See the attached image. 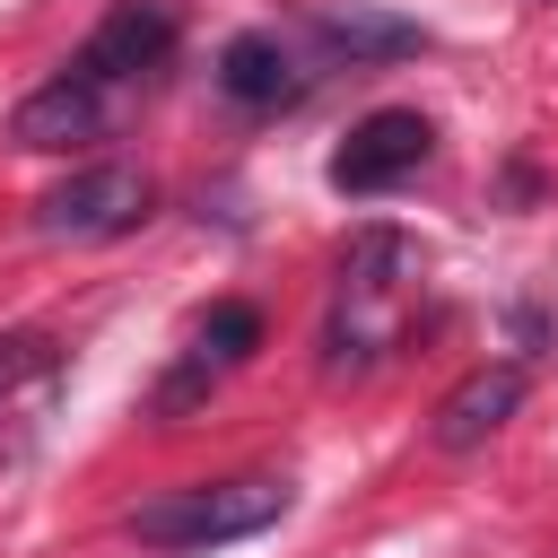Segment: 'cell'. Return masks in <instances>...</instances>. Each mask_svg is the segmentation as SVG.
Returning a JSON list of instances; mask_svg holds the SVG:
<instances>
[{"instance_id":"cell-1","label":"cell","mask_w":558,"mask_h":558,"mask_svg":"<svg viewBox=\"0 0 558 558\" xmlns=\"http://www.w3.org/2000/svg\"><path fill=\"white\" fill-rule=\"evenodd\" d=\"M288 514V480H209V488H166L131 514V532L148 549H218V541H253Z\"/></svg>"},{"instance_id":"cell-2","label":"cell","mask_w":558,"mask_h":558,"mask_svg":"<svg viewBox=\"0 0 558 558\" xmlns=\"http://www.w3.org/2000/svg\"><path fill=\"white\" fill-rule=\"evenodd\" d=\"M401 279H418V244L392 235V227H366L340 262V323H331V375L340 366H366L375 340L392 331V296Z\"/></svg>"},{"instance_id":"cell-3","label":"cell","mask_w":558,"mask_h":558,"mask_svg":"<svg viewBox=\"0 0 558 558\" xmlns=\"http://www.w3.org/2000/svg\"><path fill=\"white\" fill-rule=\"evenodd\" d=\"M140 218H148V174L140 166H78L70 183H52L35 201V227L52 244H105V235H122Z\"/></svg>"},{"instance_id":"cell-4","label":"cell","mask_w":558,"mask_h":558,"mask_svg":"<svg viewBox=\"0 0 558 558\" xmlns=\"http://www.w3.org/2000/svg\"><path fill=\"white\" fill-rule=\"evenodd\" d=\"M427 148H436L427 113L384 105V113H366V122L331 148V192H392L401 174H418V166H427Z\"/></svg>"},{"instance_id":"cell-5","label":"cell","mask_w":558,"mask_h":558,"mask_svg":"<svg viewBox=\"0 0 558 558\" xmlns=\"http://www.w3.org/2000/svg\"><path fill=\"white\" fill-rule=\"evenodd\" d=\"M166 44H174V17L166 9H148V0H122L87 44H78V78L87 87H113V78H140V70H157L166 61Z\"/></svg>"},{"instance_id":"cell-6","label":"cell","mask_w":558,"mask_h":558,"mask_svg":"<svg viewBox=\"0 0 558 558\" xmlns=\"http://www.w3.org/2000/svg\"><path fill=\"white\" fill-rule=\"evenodd\" d=\"M105 131V87H87L78 70H61V78H44L17 113H9V140L17 148H78V140H96Z\"/></svg>"},{"instance_id":"cell-7","label":"cell","mask_w":558,"mask_h":558,"mask_svg":"<svg viewBox=\"0 0 558 558\" xmlns=\"http://www.w3.org/2000/svg\"><path fill=\"white\" fill-rule=\"evenodd\" d=\"M514 401H523V375H514V366H471V375L436 401V418H427L436 453H471V445H488V436L514 418Z\"/></svg>"},{"instance_id":"cell-8","label":"cell","mask_w":558,"mask_h":558,"mask_svg":"<svg viewBox=\"0 0 558 558\" xmlns=\"http://www.w3.org/2000/svg\"><path fill=\"white\" fill-rule=\"evenodd\" d=\"M314 44L331 52V61H410L427 35H418V17H392V9H366V0H349V9H323L314 17Z\"/></svg>"},{"instance_id":"cell-9","label":"cell","mask_w":558,"mask_h":558,"mask_svg":"<svg viewBox=\"0 0 558 558\" xmlns=\"http://www.w3.org/2000/svg\"><path fill=\"white\" fill-rule=\"evenodd\" d=\"M218 87H227L235 105H288L305 78H296V61H288L279 35L244 26V35H227V52H218Z\"/></svg>"},{"instance_id":"cell-10","label":"cell","mask_w":558,"mask_h":558,"mask_svg":"<svg viewBox=\"0 0 558 558\" xmlns=\"http://www.w3.org/2000/svg\"><path fill=\"white\" fill-rule=\"evenodd\" d=\"M52 366V340L44 331H0V401L26 384V375H44Z\"/></svg>"}]
</instances>
